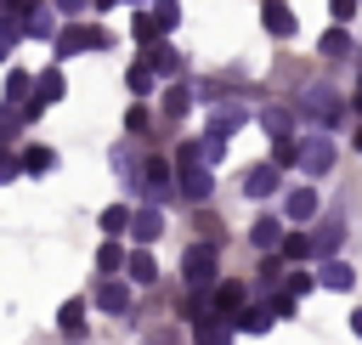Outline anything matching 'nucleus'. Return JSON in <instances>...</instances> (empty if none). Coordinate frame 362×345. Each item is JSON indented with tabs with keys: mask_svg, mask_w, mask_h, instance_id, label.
<instances>
[{
	"mask_svg": "<svg viewBox=\"0 0 362 345\" xmlns=\"http://www.w3.org/2000/svg\"><path fill=\"white\" fill-rule=\"evenodd\" d=\"M300 170L305 175H328L334 170V141L328 136H305L300 141Z\"/></svg>",
	"mask_w": 362,
	"mask_h": 345,
	"instance_id": "1",
	"label": "nucleus"
},
{
	"mask_svg": "<svg viewBox=\"0 0 362 345\" xmlns=\"http://www.w3.org/2000/svg\"><path fill=\"white\" fill-rule=\"evenodd\" d=\"M215 266H221V255H215L209 243H198V249H187V260H181V277H187L192 288H204V283L215 277Z\"/></svg>",
	"mask_w": 362,
	"mask_h": 345,
	"instance_id": "2",
	"label": "nucleus"
},
{
	"mask_svg": "<svg viewBox=\"0 0 362 345\" xmlns=\"http://www.w3.org/2000/svg\"><path fill=\"white\" fill-rule=\"evenodd\" d=\"M107 34L102 28H62L57 34V57H74V51H102Z\"/></svg>",
	"mask_w": 362,
	"mask_h": 345,
	"instance_id": "3",
	"label": "nucleus"
},
{
	"mask_svg": "<svg viewBox=\"0 0 362 345\" xmlns=\"http://www.w3.org/2000/svg\"><path fill=\"white\" fill-rule=\"evenodd\" d=\"M305 107H311V119H322V130H334V124L345 119V107H339V96H334L328 85H311V96H305Z\"/></svg>",
	"mask_w": 362,
	"mask_h": 345,
	"instance_id": "4",
	"label": "nucleus"
},
{
	"mask_svg": "<svg viewBox=\"0 0 362 345\" xmlns=\"http://www.w3.org/2000/svg\"><path fill=\"white\" fill-rule=\"evenodd\" d=\"M243 192H249V198H277V192H283V170H277V164L249 170V175H243Z\"/></svg>",
	"mask_w": 362,
	"mask_h": 345,
	"instance_id": "5",
	"label": "nucleus"
},
{
	"mask_svg": "<svg viewBox=\"0 0 362 345\" xmlns=\"http://www.w3.org/2000/svg\"><path fill=\"white\" fill-rule=\"evenodd\" d=\"M317 204H322V198H317V187H294V192L283 198V215H288L294 226H305V221H317Z\"/></svg>",
	"mask_w": 362,
	"mask_h": 345,
	"instance_id": "6",
	"label": "nucleus"
},
{
	"mask_svg": "<svg viewBox=\"0 0 362 345\" xmlns=\"http://www.w3.org/2000/svg\"><path fill=\"white\" fill-rule=\"evenodd\" d=\"M260 28H266L272 40H294V11H288L283 0H266V6H260Z\"/></svg>",
	"mask_w": 362,
	"mask_h": 345,
	"instance_id": "7",
	"label": "nucleus"
},
{
	"mask_svg": "<svg viewBox=\"0 0 362 345\" xmlns=\"http://www.w3.org/2000/svg\"><path fill=\"white\" fill-rule=\"evenodd\" d=\"M209 294H215V317H243V300H249L243 283H215Z\"/></svg>",
	"mask_w": 362,
	"mask_h": 345,
	"instance_id": "8",
	"label": "nucleus"
},
{
	"mask_svg": "<svg viewBox=\"0 0 362 345\" xmlns=\"http://www.w3.org/2000/svg\"><path fill=\"white\" fill-rule=\"evenodd\" d=\"M238 124H243V107H238V102H226V107H215V113H209V136H221V141H232V136H238Z\"/></svg>",
	"mask_w": 362,
	"mask_h": 345,
	"instance_id": "9",
	"label": "nucleus"
},
{
	"mask_svg": "<svg viewBox=\"0 0 362 345\" xmlns=\"http://www.w3.org/2000/svg\"><path fill=\"white\" fill-rule=\"evenodd\" d=\"M130 232H136V243L147 249V243H153V238L164 232V215H158L153 204H141V209H136V221H130Z\"/></svg>",
	"mask_w": 362,
	"mask_h": 345,
	"instance_id": "10",
	"label": "nucleus"
},
{
	"mask_svg": "<svg viewBox=\"0 0 362 345\" xmlns=\"http://www.w3.org/2000/svg\"><path fill=\"white\" fill-rule=\"evenodd\" d=\"M249 238H255V249H277L288 232H283V221H277V215H260V221L249 226Z\"/></svg>",
	"mask_w": 362,
	"mask_h": 345,
	"instance_id": "11",
	"label": "nucleus"
},
{
	"mask_svg": "<svg viewBox=\"0 0 362 345\" xmlns=\"http://www.w3.org/2000/svg\"><path fill=\"white\" fill-rule=\"evenodd\" d=\"M96 305H102L107 317H124V311H130V288H124V283H102V288H96Z\"/></svg>",
	"mask_w": 362,
	"mask_h": 345,
	"instance_id": "12",
	"label": "nucleus"
},
{
	"mask_svg": "<svg viewBox=\"0 0 362 345\" xmlns=\"http://www.w3.org/2000/svg\"><path fill=\"white\" fill-rule=\"evenodd\" d=\"M317 283H322V288H351L356 271H351L345 260H322V266H317Z\"/></svg>",
	"mask_w": 362,
	"mask_h": 345,
	"instance_id": "13",
	"label": "nucleus"
},
{
	"mask_svg": "<svg viewBox=\"0 0 362 345\" xmlns=\"http://www.w3.org/2000/svg\"><path fill=\"white\" fill-rule=\"evenodd\" d=\"M130 34H136L141 45H164V34H170V28H164L158 17H141V11H136V23H130Z\"/></svg>",
	"mask_w": 362,
	"mask_h": 345,
	"instance_id": "14",
	"label": "nucleus"
},
{
	"mask_svg": "<svg viewBox=\"0 0 362 345\" xmlns=\"http://www.w3.org/2000/svg\"><path fill=\"white\" fill-rule=\"evenodd\" d=\"M147 68H153V74H164V79H170V74H181L175 45H153V51H147Z\"/></svg>",
	"mask_w": 362,
	"mask_h": 345,
	"instance_id": "15",
	"label": "nucleus"
},
{
	"mask_svg": "<svg viewBox=\"0 0 362 345\" xmlns=\"http://www.w3.org/2000/svg\"><path fill=\"white\" fill-rule=\"evenodd\" d=\"M260 124H266V136L288 141V130H294V113H288V107H266V113H260Z\"/></svg>",
	"mask_w": 362,
	"mask_h": 345,
	"instance_id": "16",
	"label": "nucleus"
},
{
	"mask_svg": "<svg viewBox=\"0 0 362 345\" xmlns=\"http://www.w3.org/2000/svg\"><path fill=\"white\" fill-rule=\"evenodd\" d=\"M23 34H34V40H51V34H57V17H51L45 6H34V11H28V23H23Z\"/></svg>",
	"mask_w": 362,
	"mask_h": 345,
	"instance_id": "17",
	"label": "nucleus"
},
{
	"mask_svg": "<svg viewBox=\"0 0 362 345\" xmlns=\"http://www.w3.org/2000/svg\"><path fill=\"white\" fill-rule=\"evenodd\" d=\"M62 90H68V85H62V74H57V68H45V74L34 79V96H40V102H57Z\"/></svg>",
	"mask_w": 362,
	"mask_h": 345,
	"instance_id": "18",
	"label": "nucleus"
},
{
	"mask_svg": "<svg viewBox=\"0 0 362 345\" xmlns=\"http://www.w3.org/2000/svg\"><path fill=\"white\" fill-rule=\"evenodd\" d=\"M23 170H28V175H45V170H57V153H51V147H28V153H23Z\"/></svg>",
	"mask_w": 362,
	"mask_h": 345,
	"instance_id": "19",
	"label": "nucleus"
},
{
	"mask_svg": "<svg viewBox=\"0 0 362 345\" xmlns=\"http://www.w3.org/2000/svg\"><path fill=\"white\" fill-rule=\"evenodd\" d=\"M311 243H317V255H322V260H328V255H334V243H339V221H334V215H328V221H322V226H317V232H311Z\"/></svg>",
	"mask_w": 362,
	"mask_h": 345,
	"instance_id": "20",
	"label": "nucleus"
},
{
	"mask_svg": "<svg viewBox=\"0 0 362 345\" xmlns=\"http://www.w3.org/2000/svg\"><path fill=\"white\" fill-rule=\"evenodd\" d=\"M311 255H317V243H311L305 232H288V238H283V260H311Z\"/></svg>",
	"mask_w": 362,
	"mask_h": 345,
	"instance_id": "21",
	"label": "nucleus"
},
{
	"mask_svg": "<svg viewBox=\"0 0 362 345\" xmlns=\"http://www.w3.org/2000/svg\"><path fill=\"white\" fill-rule=\"evenodd\" d=\"M119 266H130V260H124V249H119V243H102V249H96V271H102V277H113Z\"/></svg>",
	"mask_w": 362,
	"mask_h": 345,
	"instance_id": "22",
	"label": "nucleus"
},
{
	"mask_svg": "<svg viewBox=\"0 0 362 345\" xmlns=\"http://www.w3.org/2000/svg\"><path fill=\"white\" fill-rule=\"evenodd\" d=\"M124 271H130V283H153V277H158V266H153V255H147V249H136Z\"/></svg>",
	"mask_w": 362,
	"mask_h": 345,
	"instance_id": "23",
	"label": "nucleus"
},
{
	"mask_svg": "<svg viewBox=\"0 0 362 345\" xmlns=\"http://www.w3.org/2000/svg\"><path fill=\"white\" fill-rule=\"evenodd\" d=\"M57 328H62V334H79V328H85V300H68V305L57 311Z\"/></svg>",
	"mask_w": 362,
	"mask_h": 345,
	"instance_id": "24",
	"label": "nucleus"
},
{
	"mask_svg": "<svg viewBox=\"0 0 362 345\" xmlns=\"http://www.w3.org/2000/svg\"><path fill=\"white\" fill-rule=\"evenodd\" d=\"M124 85H130V96H153V68H147V62H136V68L124 74Z\"/></svg>",
	"mask_w": 362,
	"mask_h": 345,
	"instance_id": "25",
	"label": "nucleus"
},
{
	"mask_svg": "<svg viewBox=\"0 0 362 345\" xmlns=\"http://www.w3.org/2000/svg\"><path fill=\"white\" fill-rule=\"evenodd\" d=\"M272 317H277V311H266V305H243V317H238V322H243L249 334H266V328H272Z\"/></svg>",
	"mask_w": 362,
	"mask_h": 345,
	"instance_id": "26",
	"label": "nucleus"
},
{
	"mask_svg": "<svg viewBox=\"0 0 362 345\" xmlns=\"http://www.w3.org/2000/svg\"><path fill=\"white\" fill-rule=\"evenodd\" d=\"M187 107H192V90H187V85H170V90H164V113H175V119H181Z\"/></svg>",
	"mask_w": 362,
	"mask_h": 345,
	"instance_id": "27",
	"label": "nucleus"
},
{
	"mask_svg": "<svg viewBox=\"0 0 362 345\" xmlns=\"http://www.w3.org/2000/svg\"><path fill=\"white\" fill-rule=\"evenodd\" d=\"M345 51H351V34L345 28H328L322 34V57H345Z\"/></svg>",
	"mask_w": 362,
	"mask_h": 345,
	"instance_id": "28",
	"label": "nucleus"
},
{
	"mask_svg": "<svg viewBox=\"0 0 362 345\" xmlns=\"http://www.w3.org/2000/svg\"><path fill=\"white\" fill-rule=\"evenodd\" d=\"M130 221H136V215H130L124 204H113V209H102V232H124Z\"/></svg>",
	"mask_w": 362,
	"mask_h": 345,
	"instance_id": "29",
	"label": "nucleus"
},
{
	"mask_svg": "<svg viewBox=\"0 0 362 345\" xmlns=\"http://www.w3.org/2000/svg\"><path fill=\"white\" fill-rule=\"evenodd\" d=\"M153 17H158L164 28H175V23H181V0H153Z\"/></svg>",
	"mask_w": 362,
	"mask_h": 345,
	"instance_id": "30",
	"label": "nucleus"
},
{
	"mask_svg": "<svg viewBox=\"0 0 362 345\" xmlns=\"http://www.w3.org/2000/svg\"><path fill=\"white\" fill-rule=\"evenodd\" d=\"M6 96H11V102H28V96H34L28 74H11V79H6Z\"/></svg>",
	"mask_w": 362,
	"mask_h": 345,
	"instance_id": "31",
	"label": "nucleus"
},
{
	"mask_svg": "<svg viewBox=\"0 0 362 345\" xmlns=\"http://www.w3.org/2000/svg\"><path fill=\"white\" fill-rule=\"evenodd\" d=\"M141 181H147V187H164V181H170V164H164V158H147Z\"/></svg>",
	"mask_w": 362,
	"mask_h": 345,
	"instance_id": "32",
	"label": "nucleus"
},
{
	"mask_svg": "<svg viewBox=\"0 0 362 345\" xmlns=\"http://www.w3.org/2000/svg\"><path fill=\"white\" fill-rule=\"evenodd\" d=\"M283 288L300 300V294H311V288H317V277H311V271H288V283H283Z\"/></svg>",
	"mask_w": 362,
	"mask_h": 345,
	"instance_id": "33",
	"label": "nucleus"
},
{
	"mask_svg": "<svg viewBox=\"0 0 362 345\" xmlns=\"http://www.w3.org/2000/svg\"><path fill=\"white\" fill-rule=\"evenodd\" d=\"M17 124H23V107H0V141H11Z\"/></svg>",
	"mask_w": 362,
	"mask_h": 345,
	"instance_id": "34",
	"label": "nucleus"
},
{
	"mask_svg": "<svg viewBox=\"0 0 362 345\" xmlns=\"http://www.w3.org/2000/svg\"><path fill=\"white\" fill-rule=\"evenodd\" d=\"M147 124H153V113H147V107H130V113H124V130H130V136H136V130H147Z\"/></svg>",
	"mask_w": 362,
	"mask_h": 345,
	"instance_id": "35",
	"label": "nucleus"
},
{
	"mask_svg": "<svg viewBox=\"0 0 362 345\" xmlns=\"http://www.w3.org/2000/svg\"><path fill=\"white\" fill-rule=\"evenodd\" d=\"M260 277H266V283H277V277H283V260H277V255H266V260H260Z\"/></svg>",
	"mask_w": 362,
	"mask_h": 345,
	"instance_id": "36",
	"label": "nucleus"
},
{
	"mask_svg": "<svg viewBox=\"0 0 362 345\" xmlns=\"http://www.w3.org/2000/svg\"><path fill=\"white\" fill-rule=\"evenodd\" d=\"M334 17H339V23H351V17H356V0H334Z\"/></svg>",
	"mask_w": 362,
	"mask_h": 345,
	"instance_id": "37",
	"label": "nucleus"
},
{
	"mask_svg": "<svg viewBox=\"0 0 362 345\" xmlns=\"http://www.w3.org/2000/svg\"><path fill=\"white\" fill-rule=\"evenodd\" d=\"M351 334H356V339H362V305H356V311H351Z\"/></svg>",
	"mask_w": 362,
	"mask_h": 345,
	"instance_id": "38",
	"label": "nucleus"
},
{
	"mask_svg": "<svg viewBox=\"0 0 362 345\" xmlns=\"http://www.w3.org/2000/svg\"><path fill=\"white\" fill-rule=\"evenodd\" d=\"M11 45H17V40H6V34H0V57H11Z\"/></svg>",
	"mask_w": 362,
	"mask_h": 345,
	"instance_id": "39",
	"label": "nucleus"
},
{
	"mask_svg": "<svg viewBox=\"0 0 362 345\" xmlns=\"http://www.w3.org/2000/svg\"><path fill=\"white\" fill-rule=\"evenodd\" d=\"M57 6H62V11H79V6H85V0H57Z\"/></svg>",
	"mask_w": 362,
	"mask_h": 345,
	"instance_id": "40",
	"label": "nucleus"
},
{
	"mask_svg": "<svg viewBox=\"0 0 362 345\" xmlns=\"http://www.w3.org/2000/svg\"><path fill=\"white\" fill-rule=\"evenodd\" d=\"M96 6H119V0H96Z\"/></svg>",
	"mask_w": 362,
	"mask_h": 345,
	"instance_id": "41",
	"label": "nucleus"
},
{
	"mask_svg": "<svg viewBox=\"0 0 362 345\" xmlns=\"http://www.w3.org/2000/svg\"><path fill=\"white\" fill-rule=\"evenodd\" d=\"M356 147H362V124H356Z\"/></svg>",
	"mask_w": 362,
	"mask_h": 345,
	"instance_id": "42",
	"label": "nucleus"
},
{
	"mask_svg": "<svg viewBox=\"0 0 362 345\" xmlns=\"http://www.w3.org/2000/svg\"><path fill=\"white\" fill-rule=\"evenodd\" d=\"M0 6H11V0H0Z\"/></svg>",
	"mask_w": 362,
	"mask_h": 345,
	"instance_id": "43",
	"label": "nucleus"
},
{
	"mask_svg": "<svg viewBox=\"0 0 362 345\" xmlns=\"http://www.w3.org/2000/svg\"><path fill=\"white\" fill-rule=\"evenodd\" d=\"M130 6H141V0H130Z\"/></svg>",
	"mask_w": 362,
	"mask_h": 345,
	"instance_id": "44",
	"label": "nucleus"
}]
</instances>
